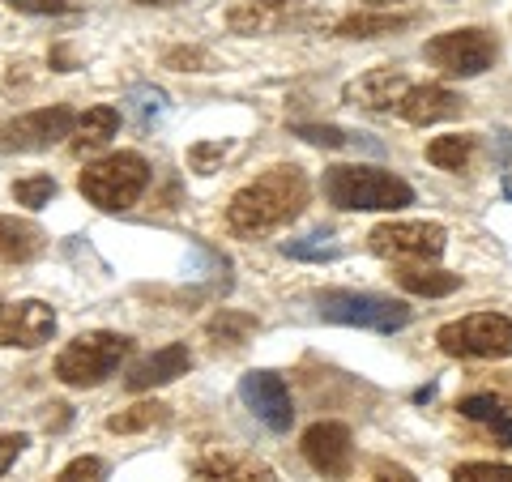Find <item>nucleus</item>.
Returning <instances> with one entry per match:
<instances>
[{"label":"nucleus","instance_id":"21","mask_svg":"<svg viewBox=\"0 0 512 482\" xmlns=\"http://www.w3.org/2000/svg\"><path fill=\"white\" fill-rule=\"evenodd\" d=\"M410 13H350L346 22H338V39H376L393 35V30L410 26Z\"/></svg>","mask_w":512,"mask_h":482},{"label":"nucleus","instance_id":"41","mask_svg":"<svg viewBox=\"0 0 512 482\" xmlns=\"http://www.w3.org/2000/svg\"><path fill=\"white\" fill-rule=\"evenodd\" d=\"M0 312H5V303H0Z\"/></svg>","mask_w":512,"mask_h":482},{"label":"nucleus","instance_id":"24","mask_svg":"<svg viewBox=\"0 0 512 482\" xmlns=\"http://www.w3.org/2000/svg\"><path fill=\"white\" fill-rule=\"evenodd\" d=\"M256 329H261V320L252 312H231V308H222L210 325H205V333H210L218 346H244L248 333H256Z\"/></svg>","mask_w":512,"mask_h":482},{"label":"nucleus","instance_id":"20","mask_svg":"<svg viewBox=\"0 0 512 482\" xmlns=\"http://www.w3.org/2000/svg\"><path fill=\"white\" fill-rule=\"evenodd\" d=\"M116 128H120V111L116 107H90L86 116H77V128H73V146L77 150H99L107 146L111 137H116Z\"/></svg>","mask_w":512,"mask_h":482},{"label":"nucleus","instance_id":"19","mask_svg":"<svg viewBox=\"0 0 512 482\" xmlns=\"http://www.w3.org/2000/svg\"><path fill=\"white\" fill-rule=\"evenodd\" d=\"M397 282H402V291L423 295V299H444V295L461 291V273L427 269V265H406V269H397Z\"/></svg>","mask_w":512,"mask_h":482},{"label":"nucleus","instance_id":"3","mask_svg":"<svg viewBox=\"0 0 512 482\" xmlns=\"http://www.w3.org/2000/svg\"><path fill=\"white\" fill-rule=\"evenodd\" d=\"M77 188H82V197L90 205H99L103 214H120V210H128V205H137L141 192L150 188V163L133 150L107 154V158H99V163H90L82 171Z\"/></svg>","mask_w":512,"mask_h":482},{"label":"nucleus","instance_id":"35","mask_svg":"<svg viewBox=\"0 0 512 482\" xmlns=\"http://www.w3.org/2000/svg\"><path fill=\"white\" fill-rule=\"evenodd\" d=\"M487 427H491V436L500 440L504 448H512V406H504V410H500V419L487 423Z\"/></svg>","mask_w":512,"mask_h":482},{"label":"nucleus","instance_id":"12","mask_svg":"<svg viewBox=\"0 0 512 482\" xmlns=\"http://www.w3.org/2000/svg\"><path fill=\"white\" fill-rule=\"evenodd\" d=\"M52 333H56V312L43 299H22L0 312V346L39 350L43 342H52Z\"/></svg>","mask_w":512,"mask_h":482},{"label":"nucleus","instance_id":"33","mask_svg":"<svg viewBox=\"0 0 512 482\" xmlns=\"http://www.w3.org/2000/svg\"><path fill=\"white\" fill-rule=\"evenodd\" d=\"M26 444H30V440L22 436V431H9V436H0V478H5L9 465L22 457V448H26Z\"/></svg>","mask_w":512,"mask_h":482},{"label":"nucleus","instance_id":"16","mask_svg":"<svg viewBox=\"0 0 512 482\" xmlns=\"http://www.w3.org/2000/svg\"><path fill=\"white\" fill-rule=\"evenodd\" d=\"M461 107H466L461 94H453L448 86H410L397 111H402L406 124H440V120H453Z\"/></svg>","mask_w":512,"mask_h":482},{"label":"nucleus","instance_id":"28","mask_svg":"<svg viewBox=\"0 0 512 482\" xmlns=\"http://www.w3.org/2000/svg\"><path fill=\"white\" fill-rule=\"evenodd\" d=\"M453 482H512V465L500 461H466L453 470Z\"/></svg>","mask_w":512,"mask_h":482},{"label":"nucleus","instance_id":"10","mask_svg":"<svg viewBox=\"0 0 512 482\" xmlns=\"http://www.w3.org/2000/svg\"><path fill=\"white\" fill-rule=\"evenodd\" d=\"M239 397H244V406L261 419L269 431H291L295 423V401H291V389H286V380L278 372H248L239 380Z\"/></svg>","mask_w":512,"mask_h":482},{"label":"nucleus","instance_id":"9","mask_svg":"<svg viewBox=\"0 0 512 482\" xmlns=\"http://www.w3.org/2000/svg\"><path fill=\"white\" fill-rule=\"evenodd\" d=\"M77 116L69 107H39L30 116H18L9 124H0V150L5 154H39L60 146L64 137H73Z\"/></svg>","mask_w":512,"mask_h":482},{"label":"nucleus","instance_id":"5","mask_svg":"<svg viewBox=\"0 0 512 482\" xmlns=\"http://www.w3.org/2000/svg\"><path fill=\"white\" fill-rule=\"evenodd\" d=\"M320 316L333 325H350V329H372V333H397L410 325V308L402 299L389 295H372V291H325L316 299Z\"/></svg>","mask_w":512,"mask_h":482},{"label":"nucleus","instance_id":"4","mask_svg":"<svg viewBox=\"0 0 512 482\" xmlns=\"http://www.w3.org/2000/svg\"><path fill=\"white\" fill-rule=\"evenodd\" d=\"M128 350H133V342L124 333H111V329L77 333L56 355V380L69 384V389H94V384H103L107 376L120 372Z\"/></svg>","mask_w":512,"mask_h":482},{"label":"nucleus","instance_id":"37","mask_svg":"<svg viewBox=\"0 0 512 482\" xmlns=\"http://www.w3.org/2000/svg\"><path fill=\"white\" fill-rule=\"evenodd\" d=\"M167 64H188V69L197 73V64H210V56H205V52H171Z\"/></svg>","mask_w":512,"mask_h":482},{"label":"nucleus","instance_id":"25","mask_svg":"<svg viewBox=\"0 0 512 482\" xmlns=\"http://www.w3.org/2000/svg\"><path fill=\"white\" fill-rule=\"evenodd\" d=\"M167 111V94L163 90H154V86H137V90H128V99H124V116L133 120L137 128H150L158 116Z\"/></svg>","mask_w":512,"mask_h":482},{"label":"nucleus","instance_id":"13","mask_svg":"<svg viewBox=\"0 0 512 482\" xmlns=\"http://www.w3.org/2000/svg\"><path fill=\"white\" fill-rule=\"evenodd\" d=\"M410 94V82L402 69H372L355 77V82H346L342 99L350 107H367V111H389V107H402V99Z\"/></svg>","mask_w":512,"mask_h":482},{"label":"nucleus","instance_id":"11","mask_svg":"<svg viewBox=\"0 0 512 482\" xmlns=\"http://www.w3.org/2000/svg\"><path fill=\"white\" fill-rule=\"evenodd\" d=\"M303 457L316 474H329V478H346L350 474V461H355V440H350V427L346 423H312L303 431Z\"/></svg>","mask_w":512,"mask_h":482},{"label":"nucleus","instance_id":"7","mask_svg":"<svg viewBox=\"0 0 512 482\" xmlns=\"http://www.w3.org/2000/svg\"><path fill=\"white\" fill-rule=\"evenodd\" d=\"M423 56L436 64L444 77H478L491 69L495 60V39L483 26H461V30H444V35L427 39Z\"/></svg>","mask_w":512,"mask_h":482},{"label":"nucleus","instance_id":"2","mask_svg":"<svg viewBox=\"0 0 512 482\" xmlns=\"http://www.w3.org/2000/svg\"><path fill=\"white\" fill-rule=\"evenodd\" d=\"M325 197L338 210H372V214H397L414 205V188L402 175L384 171V167H355V163H338L325 171Z\"/></svg>","mask_w":512,"mask_h":482},{"label":"nucleus","instance_id":"22","mask_svg":"<svg viewBox=\"0 0 512 482\" xmlns=\"http://www.w3.org/2000/svg\"><path fill=\"white\" fill-rule=\"evenodd\" d=\"M474 154V137L470 133H448V137H436L427 146V163L440 167V171H466Z\"/></svg>","mask_w":512,"mask_h":482},{"label":"nucleus","instance_id":"30","mask_svg":"<svg viewBox=\"0 0 512 482\" xmlns=\"http://www.w3.org/2000/svg\"><path fill=\"white\" fill-rule=\"evenodd\" d=\"M457 410L466 414V419H474V423H495L500 419V410H504V401L495 393H470V397L457 401Z\"/></svg>","mask_w":512,"mask_h":482},{"label":"nucleus","instance_id":"23","mask_svg":"<svg viewBox=\"0 0 512 482\" xmlns=\"http://www.w3.org/2000/svg\"><path fill=\"white\" fill-rule=\"evenodd\" d=\"M282 252L291 256V261H308V265H325V261H338L342 256V244L333 239L329 231H312L303 239H286Z\"/></svg>","mask_w":512,"mask_h":482},{"label":"nucleus","instance_id":"15","mask_svg":"<svg viewBox=\"0 0 512 482\" xmlns=\"http://www.w3.org/2000/svg\"><path fill=\"white\" fill-rule=\"evenodd\" d=\"M197 482H278V474L265 461L244 453H205L192 465Z\"/></svg>","mask_w":512,"mask_h":482},{"label":"nucleus","instance_id":"39","mask_svg":"<svg viewBox=\"0 0 512 482\" xmlns=\"http://www.w3.org/2000/svg\"><path fill=\"white\" fill-rule=\"evenodd\" d=\"M133 5H154V9H167V5H180V0H133Z\"/></svg>","mask_w":512,"mask_h":482},{"label":"nucleus","instance_id":"26","mask_svg":"<svg viewBox=\"0 0 512 482\" xmlns=\"http://www.w3.org/2000/svg\"><path fill=\"white\" fill-rule=\"evenodd\" d=\"M167 419V406H158V401H141V406H128L120 414H111L107 419V431H116V436H133V431H146L154 423Z\"/></svg>","mask_w":512,"mask_h":482},{"label":"nucleus","instance_id":"34","mask_svg":"<svg viewBox=\"0 0 512 482\" xmlns=\"http://www.w3.org/2000/svg\"><path fill=\"white\" fill-rule=\"evenodd\" d=\"M18 13H39V18H47V13H69V0H9Z\"/></svg>","mask_w":512,"mask_h":482},{"label":"nucleus","instance_id":"31","mask_svg":"<svg viewBox=\"0 0 512 482\" xmlns=\"http://www.w3.org/2000/svg\"><path fill=\"white\" fill-rule=\"evenodd\" d=\"M103 474H107V465L99 457H77L56 474V482H103Z\"/></svg>","mask_w":512,"mask_h":482},{"label":"nucleus","instance_id":"27","mask_svg":"<svg viewBox=\"0 0 512 482\" xmlns=\"http://www.w3.org/2000/svg\"><path fill=\"white\" fill-rule=\"evenodd\" d=\"M56 197V180L52 175H26V180L13 184V201L26 205V210H43Z\"/></svg>","mask_w":512,"mask_h":482},{"label":"nucleus","instance_id":"29","mask_svg":"<svg viewBox=\"0 0 512 482\" xmlns=\"http://www.w3.org/2000/svg\"><path fill=\"white\" fill-rule=\"evenodd\" d=\"M295 137L312 141V146H325V150H342L355 141L346 128H333V124H295Z\"/></svg>","mask_w":512,"mask_h":482},{"label":"nucleus","instance_id":"1","mask_svg":"<svg viewBox=\"0 0 512 482\" xmlns=\"http://www.w3.org/2000/svg\"><path fill=\"white\" fill-rule=\"evenodd\" d=\"M303 205H308V175L295 163H282L235 192L227 205V222L235 235H265L282 222L299 218Z\"/></svg>","mask_w":512,"mask_h":482},{"label":"nucleus","instance_id":"8","mask_svg":"<svg viewBox=\"0 0 512 482\" xmlns=\"http://www.w3.org/2000/svg\"><path fill=\"white\" fill-rule=\"evenodd\" d=\"M367 244H372V252L384 256V261L431 265V261H440L448 235L440 222H380V227L367 235Z\"/></svg>","mask_w":512,"mask_h":482},{"label":"nucleus","instance_id":"38","mask_svg":"<svg viewBox=\"0 0 512 482\" xmlns=\"http://www.w3.org/2000/svg\"><path fill=\"white\" fill-rule=\"evenodd\" d=\"M431 397H436V384H427V389L414 393V401H419V406H423V401H431Z\"/></svg>","mask_w":512,"mask_h":482},{"label":"nucleus","instance_id":"14","mask_svg":"<svg viewBox=\"0 0 512 482\" xmlns=\"http://www.w3.org/2000/svg\"><path fill=\"white\" fill-rule=\"evenodd\" d=\"M188 367H192V350H188L184 342H171V346H163V350H154V355L141 359L133 372L124 376V384H128V393L163 389V384L188 376Z\"/></svg>","mask_w":512,"mask_h":482},{"label":"nucleus","instance_id":"36","mask_svg":"<svg viewBox=\"0 0 512 482\" xmlns=\"http://www.w3.org/2000/svg\"><path fill=\"white\" fill-rule=\"evenodd\" d=\"M376 482H419L410 470H402V465H389V461H380L376 465Z\"/></svg>","mask_w":512,"mask_h":482},{"label":"nucleus","instance_id":"6","mask_svg":"<svg viewBox=\"0 0 512 482\" xmlns=\"http://www.w3.org/2000/svg\"><path fill=\"white\" fill-rule=\"evenodd\" d=\"M444 355L453 359H508L512 355V320L504 312H474L466 320H448L436 333Z\"/></svg>","mask_w":512,"mask_h":482},{"label":"nucleus","instance_id":"32","mask_svg":"<svg viewBox=\"0 0 512 482\" xmlns=\"http://www.w3.org/2000/svg\"><path fill=\"white\" fill-rule=\"evenodd\" d=\"M218 158H227V146H222V141H201V146L188 150V167L197 175H210Z\"/></svg>","mask_w":512,"mask_h":482},{"label":"nucleus","instance_id":"17","mask_svg":"<svg viewBox=\"0 0 512 482\" xmlns=\"http://www.w3.org/2000/svg\"><path fill=\"white\" fill-rule=\"evenodd\" d=\"M43 244H47V239H43V231L35 227V222L0 214V261H5V265L35 261V256L43 252Z\"/></svg>","mask_w":512,"mask_h":482},{"label":"nucleus","instance_id":"40","mask_svg":"<svg viewBox=\"0 0 512 482\" xmlns=\"http://www.w3.org/2000/svg\"><path fill=\"white\" fill-rule=\"evenodd\" d=\"M367 5H389V0H367Z\"/></svg>","mask_w":512,"mask_h":482},{"label":"nucleus","instance_id":"18","mask_svg":"<svg viewBox=\"0 0 512 482\" xmlns=\"http://www.w3.org/2000/svg\"><path fill=\"white\" fill-rule=\"evenodd\" d=\"M286 18V0H239L227 13V26L235 35H265Z\"/></svg>","mask_w":512,"mask_h":482}]
</instances>
